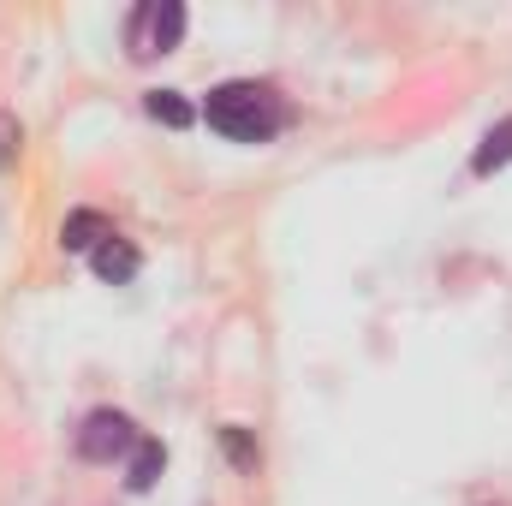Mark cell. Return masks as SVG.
<instances>
[{
    "label": "cell",
    "instance_id": "cell-1",
    "mask_svg": "<svg viewBox=\"0 0 512 506\" xmlns=\"http://www.w3.org/2000/svg\"><path fill=\"white\" fill-rule=\"evenodd\" d=\"M203 120H209V131H221V137H233V143H268L274 131L286 126V108H280V96H274L268 84L233 78V84L209 90Z\"/></svg>",
    "mask_w": 512,
    "mask_h": 506
},
{
    "label": "cell",
    "instance_id": "cell-2",
    "mask_svg": "<svg viewBox=\"0 0 512 506\" xmlns=\"http://www.w3.org/2000/svg\"><path fill=\"white\" fill-rule=\"evenodd\" d=\"M185 36V6L179 0H149L131 12V54L137 60H155V54H173Z\"/></svg>",
    "mask_w": 512,
    "mask_h": 506
},
{
    "label": "cell",
    "instance_id": "cell-3",
    "mask_svg": "<svg viewBox=\"0 0 512 506\" xmlns=\"http://www.w3.org/2000/svg\"><path fill=\"white\" fill-rule=\"evenodd\" d=\"M143 435H137V423H131L126 411H114V405H102V411H90L84 417V429H78V453L90 459V465H114L120 453H131Z\"/></svg>",
    "mask_w": 512,
    "mask_h": 506
},
{
    "label": "cell",
    "instance_id": "cell-4",
    "mask_svg": "<svg viewBox=\"0 0 512 506\" xmlns=\"http://www.w3.org/2000/svg\"><path fill=\"white\" fill-rule=\"evenodd\" d=\"M108 239H114V227H108V215H102V209H72V215H66V227H60V245H66V251H90V256H96Z\"/></svg>",
    "mask_w": 512,
    "mask_h": 506
},
{
    "label": "cell",
    "instance_id": "cell-5",
    "mask_svg": "<svg viewBox=\"0 0 512 506\" xmlns=\"http://www.w3.org/2000/svg\"><path fill=\"white\" fill-rule=\"evenodd\" d=\"M161 465H167V447L143 435V441L131 447V465H126V489H131V495H149V489H155V477H161Z\"/></svg>",
    "mask_w": 512,
    "mask_h": 506
},
{
    "label": "cell",
    "instance_id": "cell-6",
    "mask_svg": "<svg viewBox=\"0 0 512 506\" xmlns=\"http://www.w3.org/2000/svg\"><path fill=\"white\" fill-rule=\"evenodd\" d=\"M507 161H512V114L501 120V126L483 131V143H477V155H471V173H477V179H489V173H501Z\"/></svg>",
    "mask_w": 512,
    "mask_h": 506
},
{
    "label": "cell",
    "instance_id": "cell-7",
    "mask_svg": "<svg viewBox=\"0 0 512 506\" xmlns=\"http://www.w3.org/2000/svg\"><path fill=\"white\" fill-rule=\"evenodd\" d=\"M90 262H96V274H102V280H114V286H126V280H137V268H143V256H137V245H126L120 233H114V239H108L102 251L90 256Z\"/></svg>",
    "mask_w": 512,
    "mask_h": 506
},
{
    "label": "cell",
    "instance_id": "cell-8",
    "mask_svg": "<svg viewBox=\"0 0 512 506\" xmlns=\"http://www.w3.org/2000/svg\"><path fill=\"white\" fill-rule=\"evenodd\" d=\"M143 108H149V120H161V126H173V131H185L191 120H197V108H191L179 90H149Z\"/></svg>",
    "mask_w": 512,
    "mask_h": 506
},
{
    "label": "cell",
    "instance_id": "cell-9",
    "mask_svg": "<svg viewBox=\"0 0 512 506\" xmlns=\"http://www.w3.org/2000/svg\"><path fill=\"white\" fill-rule=\"evenodd\" d=\"M221 447H227V459H233L239 471H256V441H251V429L227 423V429H221Z\"/></svg>",
    "mask_w": 512,
    "mask_h": 506
},
{
    "label": "cell",
    "instance_id": "cell-10",
    "mask_svg": "<svg viewBox=\"0 0 512 506\" xmlns=\"http://www.w3.org/2000/svg\"><path fill=\"white\" fill-rule=\"evenodd\" d=\"M18 143H24V131H18V120L12 114H0V173L18 161Z\"/></svg>",
    "mask_w": 512,
    "mask_h": 506
}]
</instances>
